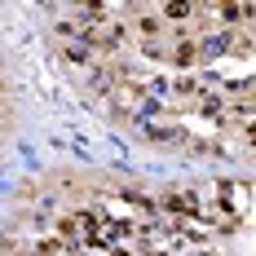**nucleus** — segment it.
Masks as SVG:
<instances>
[{"mask_svg":"<svg viewBox=\"0 0 256 256\" xmlns=\"http://www.w3.org/2000/svg\"><path fill=\"white\" fill-rule=\"evenodd\" d=\"M177 62H181V66L199 62V44H194V40H190V44H181V49H177Z\"/></svg>","mask_w":256,"mask_h":256,"instance_id":"obj_1","label":"nucleus"},{"mask_svg":"<svg viewBox=\"0 0 256 256\" xmlns=\"http://www.w3.org/2000/svg\"><path fill=\"white\" fill-rule=\"evenodd\" d=\"M0 132H4V124H0Z\"/></svg>","mask_w":256,"mask_h":256,"instance_id":"obj_2","label":"nucleus"}]
</instances>
